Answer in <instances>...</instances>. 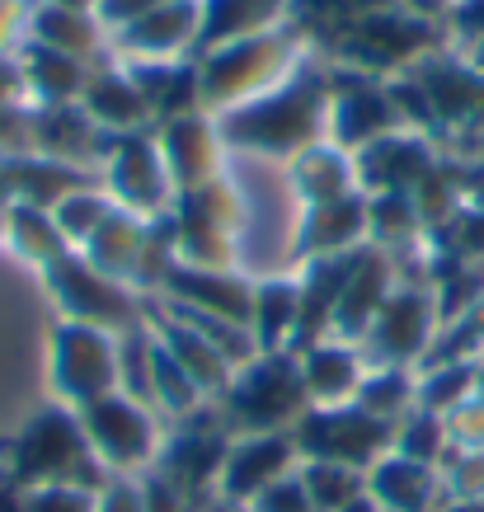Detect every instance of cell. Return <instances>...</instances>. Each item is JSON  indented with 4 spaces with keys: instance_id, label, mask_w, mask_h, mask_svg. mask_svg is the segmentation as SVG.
<instances>
[{
    "instance_id": "obj_1",
    "label": "cell",
    "mask_w": 484,
    "mask_h": 512,
    "mask_svg": "<svg viewBox=\"0 0 484 512\" xmlns=\"http://www.w3.org/2000/svg\"><path fill=\"white\" fill-rule=\"evenodd\" d=\"M221 137L231 151L254 160H287L329 137V76L297 66L278 90L259 94L254 104L221 113Z\"/></svg>"
},
{
    "instance_id": "obj_2",
    "label": "cell",
    "mask_w": 484,
    "mask_h": 512,
    "mask_svg": "<svg viewBox=\"0 0 484 512\" xmlns=\"http://www.w3.org/2000/svg\"><path fill=\"white\" fill-rule=\"evenodd\" d=\"M0 466L29 489H47V484H71V489H90L99 494L113 480L109 470L99 466V456L85 442L80 414L66 404H47L38 409L19 433L0 442Z\"/></svg>"
},
{
    "instance_id": "obj_3",
    "label": "cell",
    "mask_w": 484,
    "mask_h": 512,
    "mask_svg": "<svg viewBox=\"0 0 484 512\" xmlns=\"http://www.w3.org/2000/svg\"><path fill=\"white\" fill-rule=\"evenodd\" d=\"M226 433H292L297 419L311 409L306 400V381H301V357L297 353H259L245 367H235L231 386L217 400Z\"/></svg>"
},
{
    "instance_id": "obj_4",
    "label": "cell",
    "mask_w": 484,
    "mask_h": 512,
    "mask_svg": "<svg viewBox=\"0 0 484 512\" xmlns=\"http://www.w3.org/2000/svg\"><path fill=\"white\" fill-rule=\"evenodd\" d=\"M297 71V38L268 29L240 43H226L217 52L198 57V80H203V109L231 113L240 104H254L259 94L278 90L282 80Z\"/></svg>"
},
{
    "instance_id": "obj_5",
    "label": "cell",
    "mask_w": 484,
    "mask_h": 512,
    "mask_svg": "<svg viewBox=\"0 0 484 512\" xmlns=\"http://www.w3.org/2000/svg\"><path fill=\"white\" fill-rule=\"evenodd\" d=\"M47 381L66 409H85L123 390V334L80 325V320H57L47 343Z\"/></svg>"
},
{
    "instance_id": "obj_6",
    "label": "cell",
    "mask_w": 484,
    "mask_h": 512,
    "mask_svg": "<svg viewBox=\"0 0 484 512\" xmlns=\"http://www.w3.org/2000/svg\"><path fill=\"white\" fill-rule=\"evenodd\" d=\"M80 428H85V442L99 456V466L109 475H151L160 461V447H165V414H156L151 404L132 400L123 390H113L104 400L76 409Z\"/></svg>"
},
{
    "instance_id": "obj_7",
    "label": "cell",
    "mask_w": 484,
    "mask_h": 512,
    "mask_svg": "<svg viewBox=\"0 0 484 512\" xmlns=\"http://www.w3.org/2000/svg\"><path fill=\"white\" fill-rule=\"evenodd\" d=\"M43 282H47V292H52V301H57L62 320L99 325V329H109V334H132V329L146 325L141 296L127 282L99 273L80 249H71L62 264L47 268Z\"/></svg>"
},
{
    "instance_id": "obj_8",
    "label": "cell",
    "mask_w": 484,
    "mask_h": 512,
    "mask_svg": "<svg viewBox=\"0 0 484 512\" xmlns=\"http://www.w3.org/2000/svg\"><path fill=\"white\" fill-rule=\"evenodd\" d=\"M301 461H339L353 470H372L386 451H395V423L376 419L358 404H329L306 409L292 428Z\"/></svg>"
},
{
    "instance_id": "obj_9",
    "label": "cell",
    "mask_w": 484,
    "mask_h": 512,
    "mask_svg": "<svg viewBox=\"0 0 484 512\" xmlns=\"http://www.w3.org/2000/svg\"><path fill=\"white\" fill-rule=\"evenodd\" d=\"M438 329H442L438 292L400 278V287L381 306V315L362 334L358 348L367 353L372 367H423V357H428L433 339H438Z\"/></svg>"
},
{
    "instance_id": "obj_10",
    "label": "cell",
    "mask_w": 484,
    "mask_h": 512,
    "mask_svg": "<svg viewBox=\"0 0 484 512\" xmlns=\"http://www.w3.org/2000/svg\"><path fill=\"white\" fill-rule=\"evenodd\" d=\"M99 184L109 188L118 207L137 212V217H146V221L170 217L174 198H179L151 127H146V132H123V137L109 141V156L99 165Z\"/></svg>"
},
{
    "instance_id": "obj_11",
    "label": "cell",
    "mask_w": 484,
    "mask_h": 512,
    "mask_svg": "<svg viewBox=\"0 0 484 512\" xmlns=\"http://www.w3.org/2000/svg\"><path fill=\"white\" fill-rule=\"evenodd\" d=\"M160 156L174 179V193H193V188L212 184L231 170V146L221 137L217 113H184L156 127Z\"/></svg>"
},
{
    "instance_id": "obj_12",
    "label": "cell",
    "mask_w": 484,
    "mask_h": 512,
    "mask_svg": "<svg viewBox=\"0 0 484 512\" xmlns=\"http://www.w3.org/2000/svg\"><path fill=\"white\" fill-rule=\"evenodd\" d=\"M405 132V113L395 109L391 85H376L367 76H353L348 85L329 80V137L334 146H344L348 156H358L362 146Z\"/></svg>"
},
{
    "instance_id": "obj_13",
    "label": "cell",
    "mask_w": 484,
    "mask_h": 512,
    "mask_svg": "<svg viewBox=\"0 0 484 512\" xmlns=\"http://www.w3.org/2000/svg\"><path fill=\"white\" fill-rule=\"evenodd\" d=\"M301 470V451L292 433H240L226 447V466H221L217 494L235 503H254L268 484L287 480Z\"/></svg>"
},
{
    "instance_id": "obj_14",
    "label": "cell",
    "mask_w": 484,
    "mask_h": 512,
    "mask_svg": "<svg viewBox=\"0 0 484 512\" xmlns=\"http://www.w3.org/2000/svg\"><path fill=\"white\" fill-rule=\"evenodd\" d=\"M372 245V226H367V193H348L334 202H315L297 212V235H292V254L297 268L306 259H334V254H353V249Z\"/></svg>"
},
{
    "instance_id": "obj_15",
    "label": "cell",
    "mask_w": 484,
    "mask_h": 512,
    "mask_svg": "<svg viewBox=\"0 0 484 512\" xmlns=\"http://www.w3.org/2000/svg\"><path fill=\"white\" fill-rule=\"evenodd\" d=\"M400 287V259L381 245H362L353 259V273L344 282L339 311H334V334L329 339L362 343V334L372 329V320L381 315V306L391 301V292Z\"/></svg>"
},
{
    "instance_id": "obj_16",
    "label": "cell",
    "mask_w": 484,
    "mask_h": 512,
    "mask_svg": "<svg viewBox=\"0 0 484 512\" xmlns=\"http://www.w3.org/2000/svg\"><path fill=\"white\" fill-rule=\"evenodd\" d=\"M160 301L217 315V320H235V325H250L254 278L240 273V268H188V264H179L170 273V282H165Z\"/></svg>"
},
{
    "instance_id": "obj_17",
    "label": "cell",
    "mask_w": 484,
    "mask_h": 512,
    "mask_svg": "<svg viewBox=\"0 0 484 512\" xmlns=\"http://www.w3.org/2000/svg\"><path fill=\"white\" fill-rule=\"evenodd\" d=\"M109 132L94 123L80 104H47L33 109V146L38 156L76 165V170H99L109 156Z\"/></svg>"
},
{
    "instance_id": "obj_18",
    "label": "cell",
    "mask_w": 484,
    "mask_h": 512,
    "mask_svg": "<svg viewBox=\"0 0 484 512\" xmlns=\"http://www.w3.org/2000/svg\"><path fill=\"white\" fill-rule=\"evenodd\" d=\"M358 184L362 193H414V188L433 174V151L428 141L414 137V132H391V137L362 146L358 156Z\"/></svg>"
},
{
    "instance_id": "obj_19",
    "label": "cell",
    "mask_w": 484,
    "mask_h": 512,
    "mask_svg": "<svg viewBox=\"0 0 484 512\" xmlns=\"http://www.w3.org/2000/svg\"><path fill=\"white\" fill-rule=\"evenodd\" d=\"M198 15H203L198 0H165L151 15L118 29V47L132 62H174L179 52L198 43Z\"/></svg>"
},
{
    "instance_id": "obj_20",
    "label": "cell",
    "mask_w": 484,
    "mask_h": 512,
    "mask_svg": "<svg viewBox=\"0 0 484 512\" xmlns=\"http://www.w3.org/2000/svg\"><path fill=\"white\" fill-rule=\"evenodd\" d=\"M301 357V381H306V400L315 409H329V404H353L358 400V386L367 376V353L348 339H320L311 343Z\"/></svg>"
},
{
    "instance_id": "obj_21",
    "label": "cell",
    "mask_w": 484,
    "mask_h": 512,
    "mask_svg": "<svg viewBox=\"0 0 484 512\" xmlns=\"http://www.w3.org/2000/svg\"><path fill=\"white\" fill-rule=\"evenodd\" d=\"M367 494L381 503V512H442L447 508L438 466L409 461L400 451H386L367 470Z\"/></svg>"
},
{
    "instance_id": "obj_22",
    "label": "cell",
    "mask_w": 484,
    "mask_h": 512,
    "mask_svg": "<svg viewBox=\"0 0 484 512\" xmlns=\"http://www.w3.org/2000/svg\"><path fill=\"white\" fill-rule=\"evenodd\" d=\"M287 188H292V198L301 207H315V202H334V198H348V193H358V160L348 156L344 146H334V141H315L306 146L301 156H292L287 165Z\"/></svg>"
},
{
    "instance_id": "obj_23",
    "label": "cell",
    "mask_w": 484,
    "mask_h": 512,
    "mask_svg": "<svg viewBox=\"0 0 484 512\" xmlns=\"http://www.w3.org/2000/svg\"><path fill=\"white\" fill-rule=\"evenodd\" d=\"M146 325H151V334H156V339L174 353V362H179V367H184V372L198 381V390H203L207 400H221V395H226L235 367L217 353V348H212V343L203 339V334H198V329H188L184 320H174L165 306L146 311Z\"/></svg>"
},
{
    "instance_id": "obj_24",
    "label": "cell",
    "mask_w": 484,
    "mask_h": 512,
    "mask_svg": "<svg viewBox=\"0 0 484 512\" xmlns=\"http://www.w3.org/2000/svg\"><path fill=\"white\" fill-rule=\"evenodd\" d=\"M80 109L90 113V118L104 127L109 137H123V132H146V127H151V118H156L127 66H123V71H118V66L94 71L90 85H85V94H80Z\"/></svg>"
},
{
    "instance_id": "obj_25",
    "label": "cell",
    "mask_w": 484,
    "mask_h": 512,
    "mask_svg": "<svg viewBox=\"0 0 484 512\" xmlns=\"http://www.w3.org/2000/svg\"><path fill=\"white\" fill-rule=\"evenodd\" d=\"M301 320V282L297 273H268L254 278V311H250V334L259 343V353H282L297 339Z\"/></svg>"
},
{
    "instance_id": "obj_26",
    "label": "cell",
    "mask_w": 484,
    "mask_h": 512,
    "mask_svg": "<svg viewBox=\"0 0 484 512\" xmlns=\"http://www.w3.org/2000/svg\"><path fill=\"white\" fill-rule=\"evenodd\" d=\"M198 43L193 52H217L226 43H240V38H254V33H268L273 19L287 10V0H198Z\"/></svg>"
},
{
    "instance_id": "obj_27",
    "label": "cell",
    "mask_w": 484,
    "mask_h": 512,
    "mask_svg": "<svg viewBox=\"0 0 484 512\" xmlns=\"http://www.w3.org/2000/svg\"><path fill=\"white\" fill-rule=\"evenodd\" d=\"M5 249L24 259L33 268H52L71 254V240L62 235L52 207H38V202H5Z\"/></svg>"
},
{
    "instance_id": "obj_28",
    "label": "cell",
    "mask_w": 484,
    "mask_h": 512,
    "mask_svg": "<svg viewBox=\"0 0 484 512\" xmlns=\"http://www.w3.org/2000/svg\"><path fill=\"white\" fill-rule=\"evenodd\" d=\"M146 235H151V221L137 217V212H127V207H118V212L85 240L80 254H85L99 273H109V278H118V282L132 287L141 254H146ZM132 292H137V287H132Z\"/></svg>"
},
{
    "instance_id": "obj_29",
    "label": "cell",
    "mask_w": 484,
    "mask_h": 512,
    "mask_svg": "<svg viewBox=\"0 0 484 512\" xmlns=\"http://www.w3.org/2000/svg\"><path fill=\"white\" fill-rule=\"evenodd\" d=\"M24 62V76H29V94L33 109H47V104H80V94L90 85V62L80 57H66V52H52V47L29 43V52L19 57Z\"/></svg>"
},
{
    "instance_id": "obj_30",
    "label": "cell",
    "mask_w": 484,
    "mask_h": 512,
    "mask_svg": "<svg viewBox=\"0 0 484 512\" xmlns=\"http://www.w3.org/2000/svg\"><path fill=\"white\" fill-rule=\"evenodd\" d=\"M29 38L38 47H52V52H66V57L90 62L94 52H99V43H104V29H99L94 15H85V10L43 5V10H33V19H29Z\"/></svg>"
},
{
    "instance_id": "obj_31",
    "label": "cell",
    "mask_w": 484,
    "mask_h": 512,
    "mask_svg": "<svg viewBox=\"0 0 484 512\" xmlns=\"http://www.w3.org/2000/svg\"><path fill=\"white\" fill-rule=\"evenodd\" d=\"M358 409L386 423H400L419 409V367H367L358 386Z\"/></svg>"
},
{
    "instance_id": "obj_32",
    "label": "cell",
    "mask_w": 484,
    "mask_h": 512,
    "mask_svg": "<svg viewBox=\"0 0 484 512\" xmlns=\"http://www.w3.org/2000/svg\"><path fill=\"white\" fill-rule=\"evenodd\" d=\"M113 212H118V202H113V193L104 184H80L52 207V217H57L62 235L71 240V249H85V240H90Z\"/></svg>"
},
{
    "instance_id": "obj_33",
    "label": "cell",
    "mask_w": 484,
    "mask_h": 512,
    "mask_svg": "<svg viewBox=\"0 0 484 512\" xmlns=\"http://www.w3.org/2000/svg\"><path fill=\"white\" fill-rule=\"evenodd\" d=\"M297 475L306 484V494H311L315 512H339L353 498L367 494V470L339 466V461H301Z\"/></svg>"
},
{
    "instance_id": "obj_34",
    "label": "cell",
    "mask_w": 484,
    "mask_h": 512,
    "mask_svg": "<svg viewBox=\"0 0 484 512\" xmlns=\"http://www.w3.org/2000/svg\"><path fill=\"white\" fill-rule=\"evenodd\" d=\"M367 226H372V245L391 249V254L400 245H409L423 226L414 193H372L367 198Z\"/></svg>"
},
{
    "instance_id": "obj_35",
    "label": "cell",
    "mask_w": 484,
    "mask_h": 512,
    "mask_svg": "<svg viewBox=\"0 0 484 512\" xmlns=\"http://www.w3.org/2000/svg\"><path fill=\"white\" fill-rule=\"evenodd\" d=\"M475 395V362H433L419 367V409L428 414H452L456 404Z\"/></svg>"
},
{
    "instance_id": "obj_36",
    "label": "cell",
    "mask_w": 484,
    "mask_h": 512,
    "mask_svg": "<svg viewBox=\"0 0 484 512\" xmlns=\"http://www.w3.org/2000/svg\"><path fill=\"white\" fill-rule=\"evenodd\" d=\"M395 451L409 456V461H423V466H442V456L452 451V433H447V419L442 414H428V409H414L395 423Z\"/></svg>"
},
{
    "instance_id": "obj_37",
    "label": "cell",
    "mask_w": 484,
    "mask_h": 512,
    "mask_svg": "<svg viewBox=\"0 0 484 512\" xmlns=\"http://www.w3.org/2000/svg\"><path fill=\"white\" fill-rule=\"evenodd\" d=\"M442 494L447 503H484V451L452 447L442 456Z\"/></svg>"
},
{
    "instance_id": "obj_38",
    "label": "cell",
    "mask_w": 484,
    "mask_h": 512,
    "mask_svg": "<svg viewBox=\"0 0 484 512\" xmlns=\"http://www.w3.org/2000/svg\"><path fill=\"white\" fill-rule=\"evenodd\" d=\"M19 156H38V146H33V104L0 109V160Z\"/></svg>"
},
{
    "instance_id": "obj_39",
    "label": "cell",
    "mask_w": 484,
    "mask_h": 512,
    "mask_svg": "<svg viewBox=\"0 0 484 512\" xmlns=\"http://www.w3.org/2000/svg\"><path fill=\"white\" fill-rule=\"evenodd\" d=\"M381 5H386V0H297L301 15L329 19V24H344V29H353L358 19L381 15Z\"/></svg>"
},
{
    "instance_id": "obj_40",
    "label": "cell",
    "mask_w": 484,
    "mask_h": 512,
    "mask_svg": "<svg viewBox=\"0 0 484 512\" xmlns=\"http://www.w3.org/2000/svg\"><path fill=\"white\" fill-rule=\"evenodd\" d=\"M250 512H315V503H311V494H306L301 475H287V480L268 484L264 494L250 503Z\"/></svg>"
},
{
    "instance_id": "obj_41",
    "label": "cell",
    "mask_w": 484,
    "mask_h": 512,
    "mask_svg": "<svg viewBox=\"0 0 484 512\" xmlns=\"http://www.w3.org/2000/svg\"><path fill=\"white\" fill-rule=\"evenodd\" d=\"M447 433H452V447H470V451H484V400L470 395L466 404H456L447 414Z\"/></svg>"
},
{
    "instance_id": "obj_42",
    "label": "cell",
    "mask_w": 484,
    "mask_h": 512,
    "mask_svg": "<svg viewBox=\"0 0 484 512\" xmlns=\"http://www.w3.org/2000/svg\"><path fill=\"white\" fill-rule=\"evenodd\" d=\"M94 512H151L146 508V489L132 475H113L99 494H94Z\"/></svg>"
},
{
    "instance_id": "obj_43",
    "label": "cell",
    "mask_w": 484,
    "mask_h": 512,
    "mask_svg": "<svg viewBox=\"0 0 484 512\" xmlns=\"http://www.w3.org/2000/svg\"><path fill=\"white\" fill-rule=\"evenodd\" d=\"M10 104H33V94L24 62L19 57H0V109H10Z\"/></svg>"
},
{
    "instance_id": "obj_44",
    "label": "cell",
    "mask_w": 484,
    "mask_h": 512,
    "mask_svg": "<svg viewBox=\"0 0 484 512\" xmlns=\"http://www.w3.org/2000/svg\"><path fill=\"white\" fill-rule=\"evenodd\" d=\"M156 5H165V0H99V19L113 24V29H127L132 19L151 15Z\"/></svg>"
},
{
    "instance_id": "obj_45",
    "label": "cell",
    "mask_w": 484,
    "mask_h": 512,
    "mask_svg": "<svg viewBox=\"0 0 484 512\" xmlns=\"http://www.w3.org/2000/svg\"><path fill=\"white\" fill-rule=\"evenodd\" d=\"M0 512H29V484L0 466Z\"/></svg>"
},
{
    "instance_id": "obj_46",
    "label": "cell",
    "mask_w": 484,
    "mask_h": 512,
    "mask_svg": "<svg viewBox=\"0 0 484 512\" xmlns=\"http://www.w3.org/2000/svg\"><path fill=\"white\" fill-rule=\"evenodd\" d=\"M198 512H250V503H235V498H221V494H212L203 503Z\"/></svg>"
},
{
    "instance_id": "obj_47",
    "label": "cell",
    "mask_w": 484,
    "mask_h": 512,
    "mask_svg": "<svg viewBox=\"0 0 484 512\" xmlns=\"http://www.w3.org/2000/svg\"><path fill=\"white\" fill-rule=\"evenodd\" d=\"M339 512H381V503H376L372 494H362V498H353L348 508H339Z\"/></svg>"
},
{
    "instance_id": "obj_48",
    "label": "cell",
    "mask_w": 484,
    "mask_h": 512,
    "mask_svg": "<svg viewBox=\"0 0 484 512\" xmlns=\"http://www.w3.org/2000/svg\"><path fill=\"white\" fill-rule=\"evenodd\" d=\"M47 5H66V10H85V15L99 10V0H47Z\"/></svg>"
},
{
    "instance_id": "obj_49",
    "label": "cell",
    "mask_w": 484,
    "mask_h": 512,
    "mask_svg": "<svg viewBox=\"0 0 484 512\" xmlns=\"http://www.w3.org/2000/svg\"><path fill=\"white\" fill-rule=\"evenodd\" d=\"M442 512H484V503H447Z\"/></svg>"
},
{
    "instance_id": "obj_50",
    "label": "cell",
    "mask_w": 484,
    "mask_h": 512,
    "mask_svg": "<svg viewBox=\"0 0 484 512\" xmlns=\"http://www.w3.org/2000/svg\"><path fill=\"white\" fill-rule=\"evenodd\" d=\"M0 249H5V207H0Z\"/></svg>"
},
{
    "instance_id": "obj_51",
    "label": "cell",
    "mask_w": 484,
    "mask_h": 512,
    "mask_svg": "<svg viewBox=\"0 0 484 512\" xmlns=\"http://www.w3.org/2000/svg\"><path fill=\"white\" fill-rule=\"evenodd\" d=\"M480 66H484V43H480Z\"/></svg>"
}]
</instances>
